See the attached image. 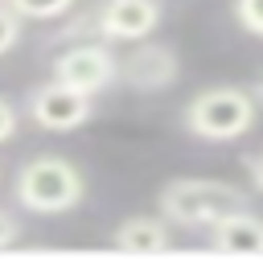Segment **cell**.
Wrapping results in <instances>:
<instances>
[{"instance_id": "2", "label": "cell", "mask_w": 263, "mask_h": 263, "mask_svg": "<svg viewBox=\"0 0 263 263\" xmlns=\"http://www.w3.org/2000/svg\"><path fill=\"white\" fill-rule=\"evenodd\" d=\"M255 111H259V99L251 90H242V86H210V90H197L185 103V127L197 140L230 144V140H238V136H247L255 127Z\"/></svg>"}, {"instance_id": "16", "label": "cell", "mask_w": 263, "mask_h": 263, "mask_svg": "<svg viewBox=\"0 0 263 263\" xmlns=\"http://www.w3.org/2000/svg\"><path fill=\"white\" fill-rule=\"evenodd\" d=\"M251 95H255V99L263 103V70H259V78H255V86H251Z\"/></svg>"}, {"instance_id": "3", "label": "cell", "mask_w": 263, "mask_h": 263, "mask_svg": "<svg viewBox=\"0 0 263 263\" xmlns=\"http://www.w3.org/2000/svg\"><path fill=\"white\" fill-rule=\"evenodd\" d=\"M12 193L29 214H66L82 201L86 181L78 164H70L66 156H33L21 164Z\"/></svg>"}, {"instance_id": "12", "label": "cell", "mask_w": 263, "mask_h": 263, "mask_svg": "<svg viewBox=\"0 0 263 263\" xmlns=\"http://www.w3.org/2000/svg\"><path fill=\"white\" fill-rule=\"evenodd\" d=\"M234 21L247 33L263 37V0H234Z\"/></svg>"}, {"instance_id": "15", "label": "cell", "mask_w": 263, "mask_h": 263, "mask_svg": "<svg viewBox=\"0 0 263 263\" xmlns=\"http://www.w3.org/2000/svg\"><path fill=\"white\" fill-rule=\"evenodd\" d=\"M242 164H247V173H251L255 189L263 193V148H259V152H251V156H242Z\"/></svg>"}, {"instance_id": "11", "label": "cell", "mask_w": 263, "mask_h": 263, "mask_svg": "<svg viewBox=\"0 0 263 263\" xmlns=\"http://www.w3.org/2000/svg\"><path fill=\"white\" fill-rule=\"evenodd\" d=\"M21 12L8 4V0H0V53H8L16 41H21Z\"/></svg>"}, {"instance_id": "5", "label": "cell", "mask_w": 263, "mask_h": 263, "mask_svg": "<svg viewBox=\"0 0 263 263\" xmlns=\"http://www.w3.org/2000/svg\"><path fill=\"white\" fill-rule=\"evenodd\" d=\"M90 111H95V95L74 90V86L58 82V78L29 95V119L37 127H45V132H74V127H82L90 119Z\"/></svg>"}, {"instance_id": "1", "label": "cell", "mask_w": 263, "mask_h": 263, "mask_svg": "<svg viewBox=\"0 0 263 263\" xmlns=\"http://www.w3.org/2000/svg\"><path fill=\"white\" fill-rule=\"evenodd\" d=\"M156 205L173 226H214L218 218L242 210L247 193L238 185L214 181V177H177L160 189Z\"/></svg>"}, {"instance_id": "13", "label": "cell", "mask_w": 263, "mask_h": 263, "mask_svg": "<svg viewBox=\"0 0 263 263\" xmlns=\"http://www.w3.org/2000/svg\"><path fill=\"white\" fill-rule=\"evenodd\" d=\"M16 238H21V222H16L8 210H0V251H4V247H12Z\"/></svg>"}, {"instance_id": "4", "label": "cell", "mask_w": 263, "mask_h": 263, "mask_svg": "<svg viewBox=\"0 0 263 263\" xmlns=\"http://www.w3.org/2000/svg\"><path fill=\"white\" fill-rule=\"evenodd\" d=\"M53 78L74 86V90L99 95L119 78V58L103 41H74L70 49H62L53 58Z\"/></svg>"}, {"instance_id": "8", "label": "cell", "mask_w": 263, "mask_h": 263, "mask_svg": "<svg viewBox=\"0 0 263 263\" xmlns=\"http://www.w3.org/2000/svg\"><path fill=\"white\" fill-rule=\"evenodd\" d=\"M210 247L214 251H226V255H259L263 251V218L251 214L247 205L218 218L210 226Z\"/></svg>"}, {"instance_id": "7", "label": "cell", "mask_w": 263, "mask_h": 263, "mask_svg": "<svg viewBox=\"0 0 263 263\" xmlns=\"http://www.w3.org/2000/svg\"><path fill=\"white\" fill-rule=\"evenodd\" d=\"M160 25V0H107L99 8L103 41H144Z\"/></svg>"}, {"instance_id": "14", "label": "cell", "mask_w": 263, "mask_h": 263, "mask_svg": "<svg viewBox=\"0 0 263 263\" xmlns=\"http://www.w3.org/2000/svg\"><path fill=\"white\" fill-rule=\"evenodd\" d=\"M12 132H16V111H12L8 99H0V144L12 140Z\"/></svg>"}, {"instance_id": "6", "label": "cell", "mask_w": 263, "mask_h": 263, "mask_svg": "<svg viewBox=\"0 0 263 263\" xmlns=\"http://www.w3.org/2000/svg\"><path fill=\"white\" fill-rule=\"evenodd\" d=\"M177 74H181L177 49L164 45V41H148V37L136 41V49L119 62V78H123L132 90H140V95L168 90V86L177 82Z\"/></svg>"}, {"instance_id": "9", "label": "cell", "mask_w": 263, "mask_h": 263, "mask_svg": "<svg viewBox=\"0 0 263 263\" xmlns=\"http://www.w3.org/2000/svg\"><path fill=\"white\" fill-rule=\"evenodd\" d=\"M168 218L160 214V218H148V214H140V218H123L119 226H115V234H111V247H119V251H127V255H156V251H168V242H173V234H168Z\"/></svg>"}, {"instance_id": "10", "label": "cell", "mask_w": 263, "mask_h": 263, "mask_svg": "<svg viewBox=\"0 0 263 263\" xmlns=\"http://www.w3.org/2000/svg\"><path fill=\"white\" fill-rule=\"evenodd\" d=\"M21 16H33V21H53V16H66L74 8V0H8Z\"/></svg>"}]
</instances>
